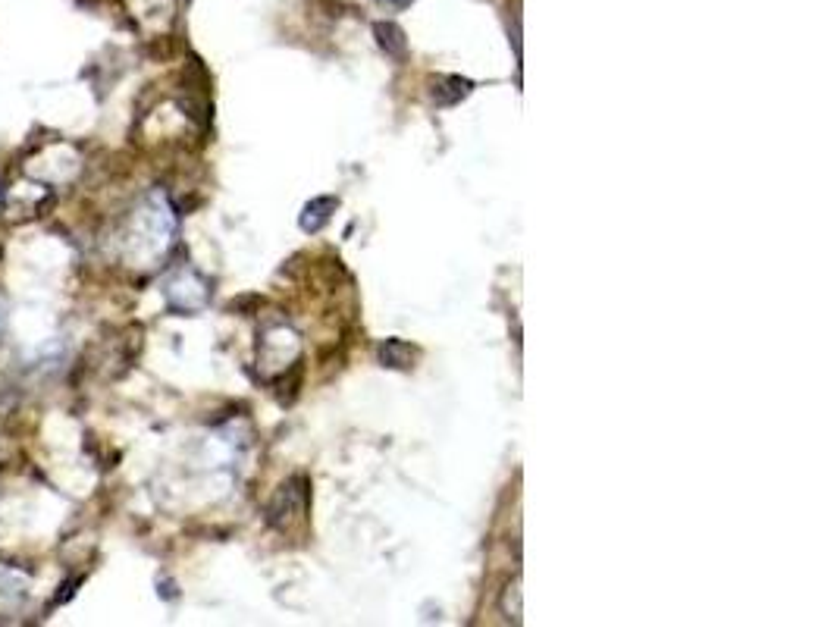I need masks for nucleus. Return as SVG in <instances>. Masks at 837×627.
I'll return each instance as SVG.
<instances>
[{
    "label": "nucleus",
    "mask_w": 837,
    "mask_h": 627,
    "mask_svg": "<svg viewBox=\"0 0 837 627\" xmlns=\"http://www.w3.org/2000/svg\"><path fill=\"white\" fill-rule=\"evenodd\" d=\"M305 505H308V493H305V477H295L289 486H283L270 508V521L273 524H289V518H301L305 515Z\"/></svg>",
    "instance_id": "nucleus-1"
},
{
    "label": "nucleus",
    "mask_w": 837,
    "mask_h": 627,
    "mask_svg": "<svg viewBox=\"0 0 837 627\" xmlns=\"http://www.w3.org/2000/svg\"><path fill=\"white\" fill-rule=\"evenodd\" d=\"M336 207H339L336 198H314V201L305 204V211H301V217H298V226L305 232H320L323 226L330 223V217L336 214Z\"/></svg>",
    "instance_id": "nucleus-2"
},
{
    "label": "nucleus",
    "mask_w": 837,
    "mask_h": 627,
    "mask_svg": "<svg viewBox=\"0 0 837 627\" xmlns=\"http://www.w3.org/2000/svg\"><path fill=\"white\" fill-rule=\"evenodd\" d=\"M374 35H377V41H380V48H383L392 60H405V57H408L405 32H402L399 26H395V22H377Z\"/></svg>",
    "instance_id": "nucleus-3"
},
{
    "label": "nucleus",
    "mask_w": 837,
    "mask_h": 627,
    "mask_svg": "<svg viewBox=\"0 0 837 627\" xmlns=\"http://www.w3.org/2000/svg\"><path fill=\"white\" fill-rule=\"evenodd\" d=\"M471 82L468 79H458V76H449V79H436L433 82V101L439 107H452L458 104L461 98H468L471 95Z\"/></svg>",
    "instance_id": "nucleus-4"
},
{
    "label": "nucleus",
    "mask_w": 837,
    "mask_h": 627,
    "mask_svg": "<svg viewBox=\"0 0 837 627\" xmlns=\"http://www.w3.org/2000/svg\"><path fill=\"white\" fill-rule=\"evenodd\" d=\"M380 361H383L386 367L405 370V367H411V361H414V348H411L408 342H402V339H386V342L380 345Z\"/></svg>",
    "instance_id": "nucleus-5"
},
{
    "label": "nucleus",
    "mask_w": 837,
    "mask_h": 627,
    "mask_svg": "<svg viewBox=\"0 0 837 627\" xmlns=\"http://www.w3.org/2000/svg\"><path fill=\"white\" fill-rule=\"evenodd\" d=\"M380 4H386V7H392V10H405V7L414 4V0H380Z\"/></svg>",
    "instance_id": "nucleus-6"
}]
</instances>
